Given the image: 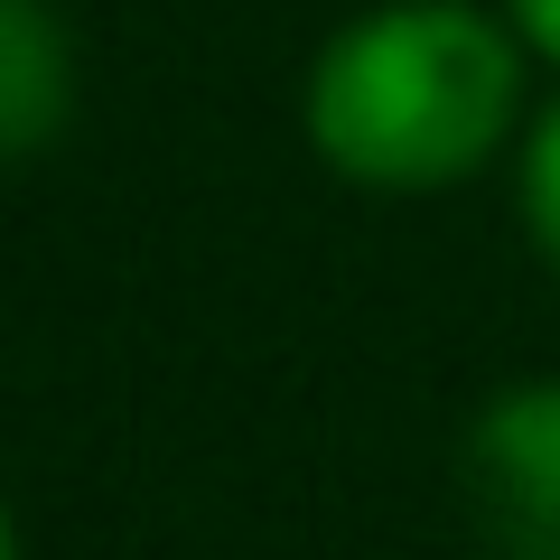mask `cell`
Listing matches in <instances>:
<instances>
[{
  "label": "cell",
  "mask_w": 560,
  "mask_h": 560,
  "mask_svg": "<svg viewBox=\"0 0 560 560\" xmlns=\"http://www.w3.org/2000/svg\"><path fill=\"white\" fill-rule=\"evenodd\" d=\"M75 94H84V66L57 0H0V168L47 160L75 121Z\"/></svg>",
  "instance_id": "3"
},
{
  "label": "cell",
  "mask_w": 560,
  "mask_h": 560,
  "mask_svg": "<svg viewBox=\"0 0 560 560\" xmlns=\"http://www.w3.org/2000/svg\"><path fill=\"white\" fill-rule=\"evenodd\" d=\"M495 10H504V28L523 38V57L560 75V0H495Z\"/></svg>",
  "instance_id": "5"
},
{
  "label": "cell",
  "mask_w": 560,
  "mask_h": 560,
  "mask_svg": "<svg viewBox=\"0 0 560 560\" xmlns=\"http://www.w3.org/2000/svg\"><path fill=\"white\" fill-rule=\"evenodd\" d=\"M514 206H523V234H533L541 271L560 280V94L523 121V168H514Z\"/></svg>",
  "instance_id": "4"
},
{
  "label": "cell",
  "mask_w": 560,
  "mask_h": 560,
  "mask_svg": "<svg viewBox=\"0 0 560 560\" xmlns=\"http://www.w3.org/2000/svg\"><path fill=\"white\" fill-rule=\"evenodd\" d=\"M523 38L477 0H383L308 57L300 131L346 187L440 197L477 178L523 121Z\"/></svg>",
  "instance_id": "1"
},
{
  "label": "cell",
  "mask_w": 560,
  "mask_h": 560,
  "mask_svg": "<svg viewBox=\"0 0 560 560\" xmlns=\"http://www.w3.org/2000/svg\"><path fill=\"white\" fill-rule=\"evenodd\" d=\"M0 560H20V523H10V504H0Z\"/></svg>",
  "instance_id": "6"
},
{
  "label": "cell",
  "mask_w": 560,
  "mask_h": 560,
  "mask_svg": "<svg viewBox=\"0 0 560 560\" xmlns=\"http://www.w3.org/2000/svg\"><path fill=\"white\" fill-rule=\"evenodd\" d=\"M467 514H477L486 551L504 560H560V374L504 383L458 448Z\"/></svg>",
  "instance_id": "2"
}]
</instances>
